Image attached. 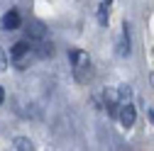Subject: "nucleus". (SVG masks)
<instances>
[{"label":"nucleus","mask_w":154,"mask_h":151,"mask_svg":"<svg viewBox=\"0 0 154 151\" xmlns=\"http://www.w3.org/2000/svg\"><path fill=\"white\" fill-rule=\"evenodd\" d=\"M34 59H37V49L29 44V39H22V42L12 44V49H10V61H12L15 68L25 71Z\"/></svg>","instance_id":"f257e3e1"},{"label":"nucleus","mask_w":154,"mask_h":151,"mask_svg":"<svg viewBox=\"0 0 154 151\" xmlns=\"http://www.w3.org/2000/svg\"><path fill=\"white\" fill-rule=\"evenodd\" d=\"M69 59H71V66H73V76H76V81L79 83H88V78H91V68H93V64H91V56L83 51V49H71L69 51Z\"/></svg>","instance_id":"f03ea898"},{"label":"nucleus","mask_w":154,"mask_h":151,"mask_svg":"<svg viewBox=\"0 0 154 151\" xmlns=\"http://www.w3.org/2000/svg\"><path fill=\"white\" fill-rule=\"evenodd\" d=\"M115 54H118L120 59L130 56V27H127V25H122V27H120V34H118V44H115Z\"/></svg>","instance_id":"7ed1b4c3"},{"label":"nucleus","mask_w":154,"mask_h":151,"mask_svg":"<svg viewBox=\"0 0 154 151\" xmlns=\"http://www.w3.org/2000/svg\"><path fill=\"white\" fill-rule=\"evenodd\" d=\"M120 122H122V127H132L134 124V120H137V110H134V105L132 102H122L120 105Z\"/></svg>","instance_id":"20e7f679"},{"label":"nucleus","mask_w":154,"mask_h":151,"mask_svg":"<svg viewBox=\"0 0 154 151\" xmlns=\"http://www.w3.org/2000/svg\"><path fill=\"white\" fill-rule=\"evenodd\" d=\"M25 32H27V39H29V42H44V39H47V29H44V25L37 22V20L29 22Z\"/></svg>","instance_id":"39448f33"},{"label":"nucleus","mask_w":154,"mask_h":151,"mask_svg":"<svg viewBox=\"0 0 154 151\" xmlns=\"http://www.w3.org/2000/svg\"><path fill=\"white\" fill-rule=\"evenodd\" d=\"M20 12H17V10H10V12H5L3 15V20H0V27H3L5 32H15L17 27H20Z\"/></svg>","instance_id":"423d86ee"},{"label":"nucleus","mask_w":154,"mask_h":151,"mask_svg":"<svg viewBox=\"0 0 154 151\" xmlns=\"http://www.w3.org/2000/svg\"><path fill=\"white\" fill-rule=\"evenodd\" d=\"M108 17H110V0H103L100 7H98V22H100V27L108 25Z\"/></svg>","instance_id":"0eeeda50"},{"label":"nucleus","mask_w":154,"mask_h":151,"mask_svg":"<svg viewBox=\"0 0 154 151\" xmlns=\"http://www.w3.org/2000/svg\"><path fill=\"white\" fill-rule=\"evenodd\" d=\"M51 54H54V46L47 44V42H39V46H37V56H39V59H47V56H51Z\"/></svg>","instance_id":"6e6552de"},{"label":"nucleus","mask_w":154,"mask_h":151,"mask_svg":"<svg viewBox=\"0 0 154 151\" xmlns=\"http://www.w3.org/2000/svg\"><path fill=\"white\" fill-rule=\"evenodd\" d=\"M12 144H15V149H17V151H32V149H34V146H32V141H29V139H25V137H17Z\"/></svg>","instance_id":"1a4fd4ad"},{"label":"nucleus","mask_w":154,"mask_h":151,"mask_svg":"<svg viewBox=\"0 0 154 151\" xmlns=\"http://www.w3.org/2000/svg\"><path fill=\"white\" fill-rule=\"evenodd\" d=\"M118 95H120V102H130V98H132V88H130V85H120Z\"/></svg>","instance_id":"9d476101"},{"label":"nucleus","mask_w":154,"mask_h":151,"mask_svg":"<svg viewBox=\"0 0 154 151\" xmlns=\"http://www.w3.org/2000/svg\"><path fill=\"white\" fill-rule=\"evenodd\" d=\"M5 66H8V59H5V51L0 49V73L5 71Z\"/></svg>","instance_id":"9b49d317"},{"label":"nucleus","mask_w":154,"mask_h":151,"mask_svg":"<svg viewBox=\"0 0 154 151\" xmlns=\"http://www.w3.org/2000/svg\"><path fill=\"white\" fill-rule=\"evenodd\" d=\"M147 115H149V120H152V124H154V110H152V107L147 110Z\"/></svg>","instance_id":"f8f14e48"},{"label":"nucleus","mask_w":154,"mask_h":151,"mask_svg":"<svg viewBox=\"0 0 154 151\" xmlns=\"http://www.w3.org/2000/svg\"><path fill=\"white\" fill-rule=\"evenodd\" d=\"M3 100H5V93H3V88H0V105H3Z\"/></svg>","instance_id":"ddd939ff"}]
</instances>
